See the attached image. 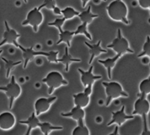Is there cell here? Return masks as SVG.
Masks as SVG:
<instances>
[{
	"label": "cell",
	"instance_id": "cell-1",
	"mask_svg": "<svg viewBox=\"0 0 150 135\" xmlns=\"http://www.w3.org/2000/svg\"><path fill=\"white\" fill-rule=\"evenodd\" d=\"M107 13L111 19L115 21L122 22L128 25L130 20L127 18L128 8L122 0H114L106 7Z\"/></svg>",
	"mask_w": 150,
	"mask_h": 135
},
{
	"label": "cell",
	"instance_id": "cell-2",
	"mask_svg": "<svg viewBox=\"0 0 150 135\" xmlns=\"http://www.w3.org/2000/svg\"><path fill=\"white\" fill-rule=\"evenodd\" d=\"M102 85L105 89V94H106V102H105L106 107L109 106L114 99L121 97H128V94L125 91L122 86L118 82H103Z\"/></svg>",
	"mask_w": 150,
	"mask_h": 135
},
{
	"label": "cell",
	"instance_id": "cell-3",
	"mask_svg": "<svg viewBox=\"0 0 150 135\" xmlns=\"http://www.w3.org/2000/svg\"><path fill=\"white\" fill-rule=\"evenodd\" d=\"M42 82L48 86V95H51L56 89L68 85V81L64 79L62 75L58 71L50 72L42 80Z\"/></svg>",
	"mask_w": 150,
	"mask_h": 135
},
{
	"label": "cell",
	"instance_id": "cell-4",
	"mask_svg": "<svg viewBox=\"0 0 150 135\" xmlns=\"http://www.w3.org/2000/svg\"><path fill=\"white\" fill-rule=\"evenodd\" d=\"M107 48L112 49L116 54L124 56L127 53H133L134 51L130 48L128 40L122 35L120 29L117 30V35L112 42L107 45Z\"/></svg>",
	"mask_w": 150,
	"mask_h": 135
},
{
	"label": "cell",
	"instance_id": "cell-5",
	"mask_svg": "<svg viewBox=\"0 0 150 135\" xmlns=\"http://www.w3.org/2000/svg\"><path fill=\"white\" fill-rule=\"evenodd\" d=\"M0 91L6 94L9 99V108L12 109L16 99L21 94V88L16 82L14 75L11 76L10 83L5 86H0Z\"/></svg>",
	"mask_w": 150,
	"mask_h": 135
},
{
	"label": "cell",
	"instance_id": "cell-6",
	"mask_svg": "<svg viewBox=\"0 0 150 135\" xmlns=\"http://www.w3.org/2000/svg\"><path fill=\"white\" fill-rule=\"evenodd\" d=\"M42 8V6L40 5L39 7L32 9L27 13L26 19L21 23L22 26H31L34 32L37 33L39 30V26L43 21V15L41 12Z\"/></svg>",
	"mask_w": 150,
	"mask_h": 135
},
{
	"label": "cell",
	"instance_id": "cell-7",
	"mask_svg": "<svg viewBox=\"0 0 150 135\" xmlns=\"http://www.w3.org/2000/svg\"><path fill=\"white\" fill-rule=\"evenodd\" d=\"M4 26L5 30L3 34L2 40L0 42V47L4 45H13L17 48H18L19 44L18 43V39L21 37V34L18 33L15 29L10 27L7 20H4Z\"/></svg>",
	"mask_w": 150,
	"mask_h": 135
},
{
	"label": "cell",
	"instance_id": "cell-8",
	"mask_svg": "<svg viewBox=\"0 0 150 135\" xmlns=\"http://www.w3.org/2000/svg\"><path fill=\"white\" fill-rule=\"evenodd\" d=\"M150 111V103L146 99V96L140 95V97L135 102L134 110L132 115H141L142 119L147 120V115Z\"/></svg>",
	"mask_w": 150,
	"mask_h": 135
},
{
	"label": "cell",
	"instance_id": "cell-9",
	"mask_svg": "<svg viewBox=\"0 0 150 135\" xmlns=\"http://www.w3.org/2000/svg\"><path fill=\"white\" fill-rule=\"evenodd\" d=\"M92 87L93 86H88L85 88L83 92L73 95L75 106L85 108L89 105L90 102V96L92 93Z\"/></svg>",
	"mask_w": 150,
	"mask_h": 135
},
{
	"label": "cell",
	"instance_id": "cell-10",
	"mask_svg": "<svg viewBox=\"0 0 150 135\" xmlns=\"http://www.w3.org/2000/svg\"><path fill=\"white\" fill-rule=\"evenodd\" d=\"M94 66H90L87 71H84L82 69L79 68L78 71L81 75V81L83 84V87L86 88L88 86H93L95 81L102 78L101 75H96L93 73Z\"/></svg>",
	"mask_w": 150,
	"mask_h": 135
},
{
	"label": "cell",
	"instance_id": "cell-11",
	"mask_svg": "<svg viewBox=\"0 0 150 135\" xmlns=\"http://www.w3.org/2000/svg\"><path fill=\"white\" fill-rule=\"evenodd\" d=\"M57 99V96H51V97H40L36 100L35 102V112L38 116L41 114L45 113L49 110L52 104Z\"/></svg>",
	"mask_w": 150,
	"mask_h": 135
},
{
	"label": "cell",
	"instance_id": "cell-12",
	"mask_svg": "<svg viewBox=\"0 0 150 135\" xmlns=\"http://www.w3.org/2000/svg\"><path fill=\"white\" fill-rule=\"evenodd\" d=\"M19 49L21 51L22 55H23V69H26L29 63L31 61L36 58L37 56H47L48 55V52H43V51H35L33 48V46L30 47V48H24V47L21 46L19 45L18 46Z\"/></svg>",
	"mask_w": 150,
	"mask_h": 135
},
{
	"label": "cell",
	"instance_id": "cell-13",
	"mask_svg": "<svg viewBox=\"0 0 150 135\" xmlns=\"http://www.w3.org/2000/svg\"><path fill=\"white\" fill-rule=\"evenodd\" d=\"M111 114H112V118L109 121V123H108V124H107L108 127H110L113 124H116L120 127L127 121L134 118V115H127L125 113V105L122 107L120 110L117 111V112H112Z\"/></svg>",
	"mask_w": 150,
	"mask_h": 135
},
{
	"label": "cell",
	"instance_id": "cell-14",
	"mask_svg": "<svg viewBox=\"0 0 150 135\" xmlns=\"http://www.w3.org/2000/svg\"><path fill=\"white\" fill-rule=\"evenodd\" d=\"M16 124V118L10 112H3L0 114V129L2 130H10Z\"/></svg>",
	"mask_w": 150,
	"mask_h": 135
},
{
	"label": "cell",
	"instance_id": "cell-15",
	"mask_svg": "<svg viewBox=\"0 0 150 135\" xmlns=\"http://www.w3.org/2000/svg\"><path fill=\"white\" fill-rule=\"evenodd\" d=\"M61 115L62 117H65V118H71V119L76 121L78 124H79V123L84 122L85 111L83 108L75 106L70 112H62Z\"/></svg>",
	"mask_w": 150,
	"mask_h": 135
},
{
	"label": "cell",
	"instance_id": "cell-16",
	"mask_svg": "<svg viewBox=\"0 0 150 135\" xmlns=\"http://www.w3.org/2000/svg\"><path fill=\"white\" fill-rule=\"evenodd\" d=\"M101 42H102V40H99L96 44L92 45V44L88 43L87 42H84L85 45L89 48V53H90V58H89V64H92V61L95 59V57L99 56L102 53H106L108 52L107 50L102 48V46H101Z\"/></svg>",
	"mask_w": 150,
	"mask_h": 135
},
{
	"label": "cell",
	"instance_id": "cell-17",
	"mask_svg": "<svg viewBox=\"0 0 150 135\" xmlns=\"http://www.w3.org/2000/svg\"><path fill=\"white\" fill-rule=\"evenodd\" d=\"M122 56L120 54H116L112 58H108L106 59H98V62L100 64H102L104 67L107 70V75H108V78L111 80L112 78V70L114 67H115L116 64L118 61L121 57Z\"/></svg>",
	"mask_w": 150,
	"mask_h": 135
},
{
	"label": "cell",
	"instance_id": "cell-18",
	"mask_svg": "<svg viewBox=\"0 0 150 135\" xmlns=\"http://www.w3.org/2000/svg\"><path fill=\"white\" fill-rule=\"evenodd\" d=\"M59 63L61 62L63 65L64 66V70H65V72H68L69 70H70V66L72 63L73 62H81V59L80 58H73L71 56V54L69 53V48L67 46L65 47L64 48V53L62 56L60 58L58 59Z\"/></svg>",
	"mask_w": 150,
	"mask_h": 135
},
{
	"label": "cell",
	"instance_id": "cell-19",
	"mask_svg": "<svg viewBox=\"0 0 150 135\" xmlns=\"http://www.w3.org/2000/svg\"><path fill=\"white\" fill-rule=\"evenodd\" d=\"M59 39L57 42V45H59L61 43H65L68 48L71 46V41L73 37L75 36L74 32L68 30H61L59 31Z\"/></svg>",
	"mask_w": 150,
	"mask_h": 135
},
{
	"label": "cell",
	"instance_id": "cell-20",
	"mask_svg": "<svg viewBox=\"0 0 150 135\" xmlns=\"http://www.w3.org/2000/svg\"><path fill=\"white\" fill-rule=\"evenodd\" d=\"M78 17L80 18L82 23H86V24L89 25L95 18L99 17V15L92 13V7L89 6L86 10L80 13V14H79V15Z\"/></svg>",
	"mask_w": 150,
	"mask_h": 135
},
{
	"label": "cell",
	"instance_id": "cell-21",
	"mask_svg": "<svg viewBox=\"0 0 150 135\" xmlns=\"http://www.w3.org/2000/svg\"><path fill=\"white\" fill-rule=\"evenodd\" d=\"M21 124H24L28 127V129L30 130L34 129L39 128L40 124V121L38 116L36 115L35 112H33L31 115L30 117L26 120H23V121H19Z\"/></svg>",
	"mask_w": 150,
	"mask_h": 135
},
{
	"label": "cell",
	"instance_id": "cell-22",
	"mask_svg": "<svg viewBox=\"0 0 150 135\" xmlns=\"http://www.w3.org/2000/svg\"><path fill=\"white\" fill-rule=\"evenodd\" d=\"M1 60L4 62V67H5L6 70V78H9L13 69L16 67H17V66L20 65L22 63L21 61H11V60L7 59V58H4V57H1Z\"/></svg>",
	"mask_w": 150,
	"mask_h": 135
},
{
	"label": "cell",
	"instance_id": "cell-23",
	"mask_svg": "<svg viewBox=\"0 0 150 135\" xmlns=\"http://www.w3.org/2000/svg\"><path fill=\"white\" fill-rule=\"evenodd\" d=\"M39 128L40 129L43 135H49L50 133L53 131H57V130H62V127H57L53 126L48 122H41L40 124Z\"/></svg>",
	"mask_w": 150,
	"mask_h": 135
},
{
	"label": "cell",
	"instance_id": "cell-24",
	"mask_svg": "<svg viewBox=\"0 0 150 135\" xmlns=\"http://www.w3.org/2000/svg\"><path fill=\"white\" fill-rule=\"evenodd\" d=\"M62 17L66 20H67L73 19V18L76 17V16H79L80 14V12L77 11L71 7H67L62 10Z\"/></svg>",
	"mask_w": 150,
	"mask_h": 135
},
{
	"label": "cell",
	"instance_id": "cell-25",
	"mask_svg": "<svg viewBox=\"0 0 150 135\" xmlns=\"http://www.w3.org/2000/svg\"><path fill=\"white\" fill-rule=\"evenodd\" d=\"M139 91L140 95L147 96L150 94V77L142 80L139 84Z\"/></svg>",
	"mask_w": 150,
	"mask_h": 135
},
{
	"label": "cell",
	"instance_id": "cell-26",
	"mask_svg": "<svg viewBox=\"0 0 150 135\" xmlns=\"http://www.w3.org/2000/svg\"><path fill=\"white\" fill-rule=\"evenodd\" d=\"M79 125L73 130L72 135H90L88 127L85 125L84 122L78 124Z\"/></svg>",
	"mask_w": 150,
	"mask_h": 135
},
{
	"label": "cell",
	"instance_id": "cell-27",
	"mask_svg": "<svg viewBox=\"0 0 150 135\" xmlns=\"http://www.w3.org/2000/svg\"><path fill=\"white\" fill-rule=\"evenodd\" d=\"M87 24L86 23H82L81 24L79 25V26L77 27L76 31H74V33H75V36L76 35H79V34H83L89 40H92V35L90 34V33L89 32L87 29Z\"/></svg>",
	"mask_w": 150,
	"mask_h": 135
},
{
	"label": "cell",
	"instance_id": "cell-28",
	"mask_svg": "<svg viewBox=\"0 0 150 135\" xmlns=\"http://www.w3.org/2000/svg\"><path fill=\"white\" fill-rule=\"evenodd\" d=\"M144 56H148L150 58V37H146V42L143 45V49L141 53L138 55V58H142Z\"/></svg>",
	"mask_w": 150,
	"mask_h": 135
},
{
	"label": "cell",
	"instance_id": "cell-29",
	"mask_svg": "<svg viewBox=\"0 0 150 135\" xmlns=\"http://www.w3.org/2000/svg\"><path fill=\"white\" fill-rule=\"evenodd\" d=\"M66 20L64 18H57L53 22H50L48 23V26H54L58 29V31L62 30V26L64 23H65Z\"/></svg>",
	"mask_w": 150,
	"mask_h": 135
},
{
	"label": "cell",
	"instance_id": "cell-30",
	"mask_svg": "<svg viewBox=\"0 0 150 135\" xmlns=\"http://www.w3.org/2000/svg\"><path fill=\"white\" fill-rule=\"evenodd\" d=\"M58 55H59V51H51L48 52V55H47L46 58L50 63H55L57 64L59 63L58 61Z\"/></svg>",
	"mask_w": 150,
	"mask_h": 135
},
{
	"label": "cell",
	"instance_id": "cell-31",
	"mask_svg": "<svg viewBox=\"0 0 150 135\" xmlns=\"http://www.w3.org/2000/svg\"><path fill=\"white\" fill-rule=\"evenodd\" d=\"M42 8H46L48 10H53L55 7H57V3L55 0H44L43 3L41 4Z\"/></svg>",
	"mask_w": 150,
	"mask_h": 135
},
{
	"label": "cell",
	"instance_id": "cell-32",
	"mask_svg": "<svg viewBox=\"0 0 150 135\" xmlns=\"http://www.w3.org/2000/svg\"><path fill=\"white\" fill-rule=\"evenodd\" d=\"M139 6L143 9H149L150 0H138Z\"/></svg>",
	"mask_w": 150,
	"mask_h": 135
},
{
	"label": "cell",
	"instance_id": "cell-33",
	"mask_svg": "<svg viewBox=\"0 0 150 135\" xmlns=\"http://www.w3.org/2000/svg\"><path fill=\"white\" fill-rule=\"evenodd\" d=\"M141 135H150V130L148 127L147 120L143 121V131Z\"/></svg>",
	"mask_w": 150,
	"mask_h": 135
},
{
	"label": "cell",
	"instance_id": "cell-34",
	"mask_svg": "<svg viewBox=\"0 0 150 135\" xmlns=\"http://www.w3.org/2000/svg\"><path fill=\"white\" fill-rule=\"evenodd\" d=\"M53 12H54V13L55 15H62V10L59 8V7H55L54 8V10H53Z\"/></svg>",
	"mask_w": 150,
	"mask_h": 135
},
{
	"label": "cell",
	"instance_id": "cell-35",
	"mask_svg": "<svg viewBox=\"0 0 150 135\" xmlns=\"http://www.w3.org/2000/svg\"><path fill=\"white\" fill-rule=\"evenodd\" d=\"M108 135H120V133H119V127L118 126L115 127V129H114V131H113L112 133H111V134H109Z\"/></svg>",
	"mask_w": 150,
	"mask_h": 135
},
{
	"label": "cell",
	"instance_id": "cell-36",
	"mask_svg": "<svg viewBox=\"0 0 150 135\" xmlns=\"http://www.w3.org/2000/svg\"><path fill=\"white\" fill-rule=\"evenodd\" d=\"M89 1V0H81L82 7H83V8H84V7H86Z\"/></svg>",
	"mask_w": 150,
	"mask_h": 135
},
{
	"label": "cell",
	"instance_id": "cell-37",
	"mask_svg": "<svg viewBox=\"0 0 150 135\" xmlns=\"http://www.w3.org/2000/svg\"><path fill=\"white\" fill-rule=\"evenodd\" d=\"M31 131H32V130H30V129H28L27 131H26V133L24 135H30Z\"/></svg>",
	"mask_w": 150,
	"mask_h": 135
},
{
	"label": "cell",
	"instance_id": "cell-38",
	"mask_svg": "<svg viewBox=\"0 0 150 135\" xmlns=\"http://www.w3.org/2000/svg\"><path fill=\"white\" fill-rule=\"evenodd\" d=\"M23 2L26 3V4L28 2V0H23Z\"/></svg>",
	"mask_w": 150,
	"mask_h": 135
},
{
	"label": "cell",
	"instance_id": "cell-39",
	"mask_svg": "<svg viewBox=\"0 0 150 135\" xmlns=\"http://www.w3.org/2000/svg\"><path fill=\"white\" fill-rule=\"evenodd\" d=\"M2 52H3V51H2V50H0V55H1V54L2 53Z\"/></svg>",
	"mask_w": 150,
	"mask_h": 135
},
{
	"label": "cell",
	"instance_id": "cell-40",
	"mask_svg": "<svg viewBox=\"0 0 150 135\" xmlns=\"http://www.w3.org/2000/svg\"><path fill=\"white\" fill-rule=\"evenodd\" d=\"M149 67H150V63H149ZM149 77H150V73H149Z\"/></svg>",
	"mask_w": 150,
	"mask_h": 135
},
{
	"label": "cell",
	"instance_id": "cell-41",
	"mask_svg": "<svg viewBox=\"0 0 150 135\" xmlns=\"http://www.w3.org/2000/svg\"><path fill=\"white\" fill-rule=\"evenodd\" d=\"M103 1H106V0H103Z\"/></svg>",
	"mask_w": 150,
	"mask_h": 135
},
{
	"label": "cell",
	"instance_id": "cell-42",
	"mask_svg": "<svg viewBox=\"0 0 150 135\" xmlns=\"http://www.w3.org/2000/svg\"><path fill=\"white\" fill-rule=\"evenodd\" d=\"M149 14H150V7H149Z\"/></svg>",
	"mask_w": 150,
	"mask_h": 135
}]
</instances>
